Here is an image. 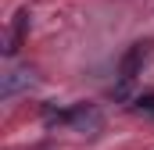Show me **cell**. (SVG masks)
Here are the masks:
<instances>
[{"mask_svg":"<svg viewBox=\"0 0 154 150\" xmlns=\"http://www.w3.org/2000/svg\"><path fill=\"white\" fill-rule=\"evenodd\" d=\"M47 122H65V125H75L82 132L100 129V114H97V107H90V104H79V107H68V111H50Z\"/></svg>","mask_w":154,"mask_h":150,"instance_id":"6da1fadb","label":"cell"},{"mask_svg":"<svg viewBox=\"0 0 154 150\" xmlns=\"http://www.w3.org/2000/svg\"><path fill=\"white\" fill-rule=\"evenodd\" d=\"M151 57V43L147 39H140V43H133L129 50H125V57H122V64H118V75H122V82H133L136 72L143 68V61Z\"/></svg>","mask_w":154,"mask_h":150,"instance_id":"7a4b0ae2","label":"cell"},{"mask_svg":"<svg viewBox=\"0 0 154 150\" xmlns=\"http://www.w3.org/2000/svg\"><path fill=\"white\" fill-rule=\"evenodd\" d=\"M29 82H32L29 72H7L4 82H0V93H4V97H14L18 89H29Z\"/></svg>","mask_w":154,"mask_h":150,"instance_id":"3957f363","label":"cell"},{"mask_svg":"<svg viewBox=\"0 0 154 150\" xmlns=\"http://www.w3.org/2000/svg\"><path fill=\"white\" fill-rule=\"evenodd\" d=\"M136 107H140V111H154V93L140 97V100H136Z\"/></svg>","mask_w":154,"mask_h":150,"instance_id":"277c9868","label":"cell"}]
</instances>
